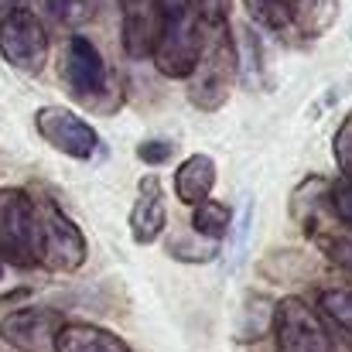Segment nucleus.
Listing matches in <instances>:
<instances>
[{
    "mask_svg": "<svg viewBox=\"0 0 352 352\" xmlns=\"http://www.w3.org/2000/svg\"><path fill=\"white\" fill-rule=\"evenodd\" d=\"M34 250L38 267L52 274H72L86 263V236L52 195L34 199Z\"/></svg>",
    "mask_w": 352,
    "mask_h": 352,
    "instance_id": "obj_3",
    "label": "nucleus"
},
{
    "mask_svg": "<svg viewBox=\"0 0 352 352\" xmlns=\"http://www.w3.org/2000/svg\"><path fill=\"white\" fill-rule=\"evenodd\" d=\"M212 188H216V161L209 154H192L175 171V195L185 206L206 202L212 195Z\"/></svg>",
    "mask_w": 352,
    "mask_h": 352,
    "instance_id": "obj_12",
    "label": "nucleus"
},
{
    "mask_svg": "<svg viewBox=\"0 0 352 352\" xmlns=\"http://www.w3.org/2000/svg\"><path fill=\"white\" fill-rule=\"evenodd\" d=\"M34 126H38L41 140H45L48 147H55L58 154H65V157L89 161V157H96V151H100L96 130L79 117V113H72V110H65V107H41V110L34 113Z\"/></svg>",
    "mask_w": 352,
    "mask_h": 352,
    "instance_id": "obj_7",
    "label": "nucleus"
},
{
    "mask_svg": "<svg viewBox=\"0 0 352 352\" xmlns=\"http://www.w3.org/2000/svg\"><path fill=\"white\" fill-rule=\"evenodd\" d=\"M195 212H192V230L195 236H202V239H209V243H219L223 236L230 233V226H233V209L226 206V202H216V199H206V202H199V206H192Z\"/></svg>",
    "mask_w": 352,
    "mask_h": 352,
    "instance_id": "obj_16",
    "label": "nucleus"
},
{
    "mask_svg": "<svg viewBox=\"0 0 352 352\" xmlns=\"http://www.w3.org/2000/svg\"><path fill=\"white\" fill-rule=\"evenodd\" d=\"M270 322H274V308H270V301L260 298V294H250L246 305H243V325H239L236 339H239V342H253V339H260V336L267 332Z\"/></svg>",
    "mask_w": 352,
    "mask_h": 352,
    "instance_id": "obj_18",
    "label": "nucleus"
},
{
    "mask_svg": "<svg viewBox=\"0 0 352 352\" xmlns=\"http://www.w3.org/2000/svg\"><path fill=\"white\" fill-rule=\"evenodd\" d=\"M171 144L168 140H144L140 147H137V157L144 161V164H161V161H168L171 157Z\"/></svg>",
    "mask_w": 352,
    "mask_h": 352,
    "instance_id": "obj_25",
    "label": "nucleus"
},
{
    "mask_svg": "<svg viewBox=\"0 0 352 352\" xmlns=\"http://www.w3.org/2000/svg\"><path fill=\"white\" fill-rule=\"evenodd\" d=\"M318 311L332 322V325H339L342 332H349L352 336V287H325L322 294H318Z\"/></svg>",
    "mask_w": 352,
    "mask_h": 352,
    "instance_id": "obj_17",
    "label": "nucleus"
},
{
    "mask_svg": "<svg viewBox=\"0 0 352 352\" xmlns=\"http://www.w3.org/2000/svg\"><path fill=\"white\" fill-rule=\"evenodd\" d=\"M332 151H336V164L342 171V178L352 182V113L336 130V140H332Z\"/></svg>",
    "mask_w": 352,
    "mask_h": 352,
    "instance_id": "obj_21",
    "label": "nucleus"
},
{
    "mask_svg": "<svg viewBox=\"0 0 352 352\" xmlns=\"http://www.w3.org/2000/svg\"><path fill=\"white\" fill-rule=\"evenodd\" d=\"M0 256L17 267H38L34 199L21 188H0Z\"/></svg>",
    "mask_w": 352,
    "mask_h": 352,
    "instance_id": "obj_6",
    "label": "nucleus"
},
{
    "mask_svg": "<svg viewBox=\"0 0 352 352\" xmlns=\"http://www.w3.org/2000/svg\"><path fill=\"white\" fill-rule=\"evenodd\" d=\"M329 209L339 223H346L352 230V182L342 178L339 185H329Z\"/></svg>",
    "mask_w": 352,
    "mask_h": 352,
    "instance_id": "obj_24",
    "label": "nucleus"
},
{
    "mask_svg": "<svg viewBox=\"0 0 352 352\" xmlns=\"http://www.w3.org/2000/svg\"><path fill=\"white\" fill-rule=\"evenodd\" d=\"M14 7H17V0H0V21H3V17H7Z\"/></svg>",
    "mask_w": 352,
    "mask_h": 352,
    "instance_id": "obj_27",
    "label": "nucleus"
},
{
    "mask_svg": "<svg viewBox=\"0 0 352 352\" xmlns=\"http://www.w3.org/2000/svg\"><path fill=\"white\" fill-rule=\"evenodd\" d=\"M48 7H52V14H55L58 24H65V28H82V24H89V21L96 17L100 0H48Z\"/></svg>",
    "mask_w": 352,
    "mask_h": 352,
    "instance_id": "obj_20",
    "label": "nucleus"
},
{
    "mask_svg": "<svg viewBox=\"0 0 352 352\" xmlns=\"http://www.w3.org/2000/svg\"><path fill=\"white\" fill-rule=\"evenodd\" d=\"M164 223H168V209H164V199H161V182H157V175H147V178H140V195L130 209L133 243H140V246L154 243L164 230Z\"/></svg>",
    "mask_w": 352,
    "mask_h": 352,
    "instance_id": "obj_11",
    "label": "nucleus"
},
{
    "mask_svg": "<svg viewBox=\"0 0 352 352\" xmlns=\"http://www.w3.org/2000/svg\"><path fill=\"white\" fill-rule=\"evenodd\" d=\"M246 10H250V17L260 28L277 31V34H287L298 24L301 0H246Z\"/></svg>",
    "mask_w": 352,
    "mask_h": 352,
    "instance_id": "obj_15",
    "label": "nucleus"
},
{
    "mask_svg": "<svg viewBox=\"0 0 352 352\" xmlns=\"http://www.w3.org/2000/svg\"><path fill=\"white\" fill-rule=\"evenodd\" d=\"M157 7H161V38L151 58L161 76L188 79L206 41V21L195 0H157Z\"/></svg>",
    "mask_w": 352,
    "mask_h": 352,
    "instance_id": "obj_1",
    "label": "nucleus"
},
{
    "mask_svg": "<svg viewBox=\"0 0 352 352\" xmlns=\"http://www.w3.org/2000/svg\"><path fill=\"white\" fill-rule=\"evenodd\" d=\"M0 280H3V256H0Z\"/></svg>",
    "mask_w": 352,
    "mask_h": 352,
    "instance_id": "obj_28",
    "label": "nucleus"
},
{
    "mask_svg": "<svg viewBox=\"0 0 352 352\" xmlns=\"http://www.w3.org/2000/svg\"><path fill=\"white\" fill-rule=\"evenodd\" d=\"M322 246H325V256H329L339 270L352 274V233L322 236Z\"/></svg>",
    "mask_w": 352,
    "mask_h": 352,
    "instance_id": "obj_23",
    "label": "nucleus"
},
{
    "mask_svg": "<svg viewBox=\"0 0 352 352\" xmlns=\"http://www.w3.org/2000/svg\"><path fill=\"white\" fill-rule=\"evenodd\" d=\"M0 55L17 72H41L48 62V31L41 17L28 7H14L0 21Z\"/></svg>",
    "mask_w": 352,
    "mask_h": 352,
    "instance_id": "obj_4",
    "label": "nucleus"
},
{
    "mask_svg": "<svg viewBox=\"0 0 352 352\" xmlns=\"http://www.w3.org/2000/svg\"><path fill=\"white\" fill-rule=\"evenodd\" d=\"M62 76H65V89L72 96H96L103 93L107 86V65H103V55L100 48L82 38V34H72L69 45H65V58H62Z\"/></svg>",
    "mask_w": 352,
    "mask_h": 352,
    "instance_id": "obj_10",
    "label": "nucleus"
},
{
    "mask_svg": "<svg viewBox=\"0 0 352 352\" xmlns=\"http://www.w3.org/2000/svg\"><path fill=\"white\" fill-rule=\"evenodd\" d=\"M277 352H336V342L305 298H284L274 308Z\"/></svg>",
    "mask_w": 352,
    "mask_h": 352,
    "instance_id": "obj_5",
    "label": "nucleus"
},
{
    "mask_svg": "<svg viewBox=\"0 0 352 352\" xmlns=\"http://www.w3.org/2000/svg\"><path fill=\"white\" fill-rule=\"evenodd\" d=\"M65 318L52 308H17L0 322V336L17 352H55Z\"/></svg>",
    "mask_w": 352,
    "mask_h": 352,
    "instance_id": "obj_8",
    "label": "nucleus"
},
{
    "mask_svg": "<svg viewBox=\"0 0 352 352\" xmlns=\"http://www.w3.org/2000/svg\"><path fill=\"white\" fill-rule=\"evenodd\" d=\"M55 352H133L117 332L89 325V322H65L55 339Z\"/></svg>",
    "mask_w": 352,
    "mask_h": 352,
    "instance_id": "obj_13",
    "label": "nucleus"
},
{
    "mask_svg": "<svg viewBox=\"0 0 352 352\" xmlns=\"http://www.w3.org/2000/svg\"><path fill=\"white\" fill-rule=\"evenodd\" d=\"M120 3V45L123 55L144 62L154 55L161 38V7L157 0H117Z\"/></svg>",
    "mask_w": 352,
    "mask_h": 352,
    "instance_id": "obj_9",
    "label": "nucleus"
},
{
    "mask_svg": "<svg viewBox=\"0 0 352 352\" xmlns=\"http://www.w3.org/2000/svg\"><path fill=\"white\" fill-rule=\"evenodd\" d=\"M236 82V55H233V34L226 31V24H206V41L199 52V62L188 76V100L212 113L219 110Z\"/></svg>",
    "mask_w": 352,
    "mask_h": 352,
    "instance_id": "obj_2",
    "label": "nucleus"
},
{
    "mask_svg": "<svg viewBox=\"0 0 352 352\" xmlns=\"http://www.w3.org/2000/svg\"><path fill=\"white\" fill-rule=\"evenodd\" d=\"M230 3L233 0H195V7H199V14H202L206 24H226Z\"/></svg>",
    "mask_w": 352,
    "mask_h": 352,
    "instance_id": "obj_26",
    "label": "nucleus"
},
{
    "mask_svg": "<svg viewBox=\"0 0 352 352\" xmlns=\"http://www.w3.org/2000/svg\"><path fill=\"white\" fill-rule=\"evenodd\" d=\"M250 219H253V199H246V206H243V212H239V219L236 223V233L230 239V250H226V263L233 267L243 260V253H246V236H250Z\"/></svg>",
    "mask_w": 352,
    "mask_h": 352,
    "instance_id": "obj_22",
    "label": "nucleus"
},
{
    "mask_svg": "<svg viewBox=\"0 0 352 352\" xmlns=\"http://www.w3.org/2000/svg\"><path fill=\"white\" fill-rule=\"evenodd\" d=\"M233 55H236V79L246 89H260V79H263V48H260L253 28H236Z\"/></svg>",
    "mask_w": 352,
    "mask_h": 352,
    "instance_id": "obj_14",
    "label": "nucleus"
},
{
    "mask_svg": "<svg viewBox=\"0 0 352 352\" xmlns=\"http://www.w3.org/2000/svg\"><path fill=\"white\" fill-rule=\"evenodd\" d=\"M336 17V0H301V10H298V31L305 34H322Z\"/></svg>",
    "mask_w": 352,
    "mask_h": 352,
    "instance_id": "obj_19",
    "label": "nucleus"
}]
</instances>
